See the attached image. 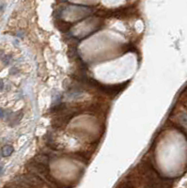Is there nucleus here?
<instances>
[{"label": "nucleus", "instance_id": "obj_1", "mask_svg": "<svg viewBox=\"0 0 187 188\" xmlns=\"http://www.w3.org/2000/svg\"><path fill=\"white\" fill-rule=\"evenodd\" d=\"M177 121H178L180 125L187 131V113L180 112L178 116H177Z\"/></svg>", "mask_w": 187, "mask_h": 188}, {"label": "nucleus", "instance_id": "obj_2", "mask_svg": "<svg viewBox=\"0 0 187 188\" xmlns=\"http://www.w3.org/2000/svg\"><path fill=\"white\" fill-rule=\"evenodd\" d=\"M13 150H14V149H13L12 146H11V145H5L2 148V150H1L2 156L3 157H8L9 155H11L12 152H13Z\"/></svg>", "mask_w": 187, "mask_h": 188}, {"label": "nucleus", "instance_id": "obj_3", "mask_svg": "<svg viewBox=\"0 0 187 188\" xmlns=\"http://www.w3.org/2000/svg\"><path fill=\"white\" fill-rule=\"evenodd\" d=\"M11 56H4V57L2 59L3 64H4V65H9V62H11Z\"/></svg>", "mask_w": 187, "mask_h": 188}, {"label": "nucleus", "instance_id": "obj_4", "mask_svg": "<svg viewBox=\"0 0 187 188\" xmlns=\"http://www.w3.org/2000/svg\"><path fill=\"white\" fill-rule=\"evenodd\" d=\"M6 115V111L3 108L0 107V119H3Z\"/></svg>", "mask_w": 187, "mask_h": 188}, {"label": "nucleus", "instance_id": "obj_5", "mask_svg": "<svg viewBox=\"0 0 187 188\" xmlns=\"http://www.w3.org/2000/svg\"><path fill=\"white\" fill-rule=\"evenodd\" d=\"M3 88H4V82H3V80L0 78V91H2Z\"/></svg>", "mask_w": 187, "mask_h": 188}, {"label": "nucleus", "instance_id": "obj_6", "mask_svg": "<svg viewBox=\"0 0 187 188\" xmlns=\"http://www.w3.org/2000/svg\"><path fill=\"white\" fill-rule=\"evenodd\" d=\"M4 57V51L3 50H0V59Z\"/></svg>", "mask_w": 187, "mask_h": 188}, {"label": "nucleus", "instance_id": "obj_7", "mask_svg": "<svg viewBox=\"0 0 187 188\" xmlns=\"http://www.w3.org/2000/svg\"><path fill=\"white\" fill-rule=\"evenodd\" d=\"M3 170H4V169H3V166H0V176H1L2 174H3Z\"/></svg>", "mask_w": 187, "mask_h": 188}, {"label": "nucleus", "instance_id": "obj_8", "mask_svg": "<svg viewBox=\"0 0 187 188\" xmlns=\"http://www.w3.org/2000/svg\"><path fill=\"white\" fill-rule=\"evenodd\" d=\"M0 158H1V154H0Z\"/></svg>", "mask_w": 187, "mask_h": 188}]
</instances>
